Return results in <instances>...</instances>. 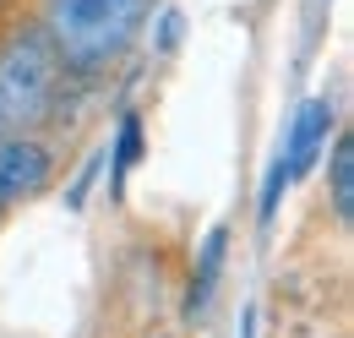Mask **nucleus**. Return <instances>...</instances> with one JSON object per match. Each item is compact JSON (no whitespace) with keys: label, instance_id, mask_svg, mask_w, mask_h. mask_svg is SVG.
I'll use <instances>...</instances> for the list:
<instances>
[{"label":"nucleus","instance_id":"obj_1","mask_svg":"<svg viewBox=\"0 0 354 338\" xmlns=\"http://www.w3.org/2000/svg\"><path fill=\"white\" fill-rule=\"evenodd\" d=\"M22 17H33V28L60 55L66 77L93 87L131 60L153 22V0H28Z\"/></svg>","mask_w":354,"mask_h":338},{"label":"nucleus","instance_id":"obj_2","mask_svg":"<svg viewBox=\"0 0 354 338\" xmlns=\"http://www.w3.org/2000/svg\"><path fill=\"white\" fill-rule=\"evenodd\" d=\"M71 93H82V82L66 77L33 17L17 11L0 28V131H55Z\"/></svg>","mask_w":354,"mask_h":338},{"label":"nucleus","instance_id":"obj_3","mask_svg":"<svg viewBox=\"0 0 354 338\" xmlns=\"http://www.w3.org/2000/svg\"><path fill=\"white\" fill-rule=\"evenodd\" d=\"M60 175L55 131H0V224L39 202Z\"/></svg>","mask_w":354,"mask_h":338},{"label":"nucleus","instance_id":"obj_4","mask_svg":"<svg viewBox=\"0 0 354 338\" xmlns=\"http://www.w3.org/2000/svg\"><path fill=\"white\" fill-rule=\"evenodd\" d=\"M338 136V104L327 98V93H316L306 98L300 109H295V121H289V136H283V169H289V180H306L310 169L322 164V153H327V142Z\"/></svg>","mask_w":354,"mask_h":338},{"label":"nucleus","instance_id":"obj_5","mask_svg":"<svg viewBox=\"0 0 354 338\" xmlns=\"http://www.w3.org/2000/svg\"><path fill=\"white\" fill-rule=\"evenodd\" d=\"M322 164H327V202H333V218H338V229H349V218H354V136L349 131H338V136L327 142Z\"/></svg>","mask_w":354,"mask_h":338},{"label":"nucleus","instance_id":"obj_6","mask_svg":"<svg viewBox=\"0 0 354 338\" xmlns=\"http://www.w3.org/2000/svg\"><path fill=\"white\" fill-rule=\"evenodd\" d=\"M223 251H229V229L218 224V229L207 235V246H202L191 295H185V317H202V311H207V300H213V290H218V273H223Z\"/></svg>","mask_w":354,"mask_h":338},{"label":"nucleus","instance_id":"obj_7","mask_svg":"<svg viewBox=\"0 0 354 338\" xmlns=\"http://www.w3.org/2000/svg\"><path fill=\"white\" fill-rule=\"evenodd\" d=\"M109 153H115V191H120V186H126V175H131V169L142 164V153H147V131H142V115H136V109L120 115Z\"/></svg>","mask_w":354,"mask_h":338},{"label":"nucleus","instance_id":"obj_8","mask_svg":"<svg viewBox=\"0 0 354 338\" xmlns=\"http://www.w3.org/2000/svg\"><path fill=\"white\" fill-rule=\"evenodd\" d=\"M295 180H289V169H283V153L267 164V180H262V202H257V218L262 224H272V213H278V202H283V191H289Z\"/></svg>","mask_w":354,"mask_h":338}]
</instances>
